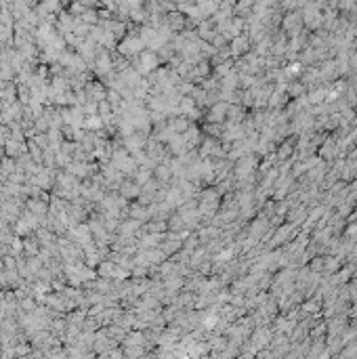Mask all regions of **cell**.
<instances>
[{"mask_svg":"<svg viewBox=\"0 0 357 359\" xmlns=\"http://www.w3.org/2000/svg\"><path fill=\"white\" fill-rule=\"evenodd\" d=\"M118 53L122 57H126V59H131V57H139L143 51H145V42H143L141 34L137 32H128L118 45H116Z\"/></svg>","mask_w":357,"mask_h":359,"instance_id":"6da1fadb","label":"cell"},{"mask_svg":"<svg viewBox=\"0 0 357 359\" xmlns=\"http://www.w3.org/2000/svg\"><path fill=\"white\" fill-rule=\"evenodd\" d=\"M109 164L116 166L122 175H133L135 177V172L139 170V164L135 162V157H131V151H126L124 147H116L111 151Z\"/></svg>","mask_w":357,"mask_h":359,"instance_id":"7a4b0ae2","label":"cell"},{"mask_svg":"<svg viewBox=\"0 0 357 359\" xmlns=\"http://www.w3.org/2000/svg\"><path fill=\"white\" fill-rule=\"evenodd\" d=\"M87 38H91V40H95L99 47H103V49H113L116 47V36H113V32H109L107 27H103L101 23L99 25H91V32H89V36Z\"/></svg>","mask_w":357,"mask_h":359,"instance_id":"3957f363","label":"cell"},{"mask_svg":"<svg viewBox=\"0 0 357 359\" xmlns=\"http://www.w3.org/2000/svg\"><path fill=\"white\" fill-rule=\"evenodd\" d=\"M160 61H162V57H160L158 53L145 49V51L139 55V59H137V63H135V69L139 71V74H151V71L160 65Z\"/></svg>","mask_w":357,"mask_h":359,"instance_id":"277c9868","label":"cell"},{"mask_svg":"<svg viewBox=\"0 0 357 359\" xmlns=\"http://www.w3.org/2000/svg\"><path fill=\"white\" fill-rule=\"evenodd\" d=\"M84 93H87V97L91 99V101H97V103L107 99V89L101 80H89L87 84H84Z\"/></svg>","mask_w":357,"mask_h":359,"instance_id":"5b68a950","label":"cell"},{"mask_svg":"<svg viewBox=\"0 0 357 359\" xmlns=\"http://www.w3.org/2000/svg\"><path fill=\"white\" fill-rule=\"evenodd\" d=\"M74 25H76V15H71L69 11H59V13H57V21H55L57 32L69 34V32H74Z\"/></svg>","mask_w":357,"mask_h":359,"instance_id":"8992f818","label":"cell"},{"mask_svg":"<svg viewBox=\"0 0 357 359\" xmlns=\"http://www.w3.org/2000/svg\"><path fill=\"white\" fill-rule=\"evenodd\" d=\"M145 145H147V141H145V133H139V131H135L133 135H128V137H124V139H122V147H124L126 151H131V153H135V151L143 149Z\"/></svg>","mask_w":357,"mask_h":359,"instance_id":"52a82bcc","label":"cell"},{"mask_svg":"<svg viewBox=\"0 0 357 359\" xmlns=\"http://www.w3.org/2000/svg\"><path fill=\"white\" fill-rule=\"evenodd\" d=\"M27 210H32L36 217H47L49 214V202L42 197H25V206Z\"/></svg>","mask_w":357,"mask_h":359,"instance_id":"ba28073f","label":"cell"},{"mask_svg":"<svg viewBox=\"0 0 357 359\" xmlns=\"http://www.w3.org/2000/svg\"><path fill=\"white\" fill-rule=\"evenodd\" d=\"M141 225H143L141 221L128 217V221H122V223L118 225V235H122V237H133L135 231H139V229H141Z\"/></svg>","mask_w":357,"mask_h":359,"instance_id":"9c48e42d","label":"cell"},{"mask_svg":"<svg viewBox=\"0 0 357 359\" xmlns=\"http://www.w3.org/2000/svg\"><path fill=\"white\" fill-rule=\"evenodd\" d=\"M118 191H120V195H124L126 200H135V197H139V193H141V185L133 179V181H122L120 183V187H118Z\"/></svg>","mask_w":357,"mask_h":359,"instance_id":"30bf717a","label":"cell"},{"mask_svg":"<svg viewBox=\"0 0 357 359\" xmlns=\"http://www.w3.org/2000/svg\"><path fill=\"white\" fill-rule=\"evenodd\" d=\"M179 113H181V116H187V118H197V107L193 103V97H181Z\"/></svg>","mask_w":357,"mask_h":359,"instance_id":"8fae6325","label":"cell"},{"mask_svg":"<svg viewBox=\"0 0 357 359\" xmlns=\"http://www.w3.org/2000/svg\"><path fill=\"white\" fill-rule=\"evenodd\" d=\"M82 128H84V131H91V133H99V131H103V128H105V122H103V118L99 116V113H95V116H84Z\"/></svg>","mask_w":357,"mask_h":359,"instance_id":"7c38bea8","label":"cell"},{"mask_svg":"<svg viewBox=\"0 0 357 359\" xmlns=\"http://www.w3.org/2000/svg\"><path fill=\"white\" fill-rule=\"evenodd\" d=\"M164 23L170 27L173 32H177V30H183V23H185V17L181 15L179 11H170V13H166V17H164Z\"/></svg>","mask_w":357,"mask_h":359,"instance_id":"4fadbf2b","label":"cell"},{"mask_svg":"<svg viewBox=\"0 0 357 359\" xmlns=\"http://www.w3.org/2000/svg\"><path fill=\"white\" fill-rule=\"evenodd\" d=\"M128 217H133V219H137L141 223H145L151 217V212H149V208H143L141 204H133V206H128Z\"/></svg>","mask_w":357,"mask_h":359,"instance_id":"5bb4252c","label":"cell"},{"mask_svg":"<svg viewBox=\"0 0 357 359\" xmlns=\"http://www.w3.org/2000/svg\"><path fill=\"white\" fill-rule=\"evenodd\" d=\"M166 126H168V131H170V133L179 135V133H185V131L189 128V120H187V118H179V116H175Z\"/></svg>","mask_w":357,"mask_h":359,"instance_id":"9a60e30c","label":"cell"},{"mask_svg":"<svg viewBox=\"0 0 357 359\" xmlns=\"http://www.w3.org/2000/svg\"><path fill=\"white\" fill-rule=\"evenodd\" d=\"M122 344H124V347H128V344H137V347H143V344H145V336H143V332H139V330H135V332H126Z\"/></svg>","mask_w":357,"mask_h":359,"instance_id":"2e32d148","label":"cell"},{"mask_svg":"<svg viewBox=\"0 0 357 359\" xmlns=\"http://www.w3.org/2000/svg\"><path fill=\"white\" fill-rule=\"evenodd\" d=\"M227 109H229V105H225V103L212 105V109H210V120H212V122H221V120L225 118Z\"/></svg>","mask_w":357,"mask_h":359,"instance_id":"e0dca14e","label":"cell"},{"mask_svg":"<svg viewBox=\"0 0 357 359\" xmlns=\"http://www.w3.org/2000/svg\"><path fill=\"white\" fill-rule=\"evenodd\" d=\"M40 7L45 9V13L55 15V13L61 11V0H40Z\"/></svg>","mask_w":357,"mask_h":359,"instance_id":"ac0fdd59","label":"cell"},{"mask_svg":"<svg viewBox=\"0 0 357 359\" xmlns=\"http://www.w3.org/2000/svg\"><path fill=\"white\" fill-rule=\"evenodd\" d=\"M151 170H153V168H145V166H143V168H139V170L135 172V181H137L139 185H145V183L151 179V175H153Z\"/></svg>","mask_w":357,"mask_h":359,"instance_id":"d6986e66","label":"cell"},{"mask_svg":"<svg viewBox=\"0 0 357 359\" xmlns=\"http://www.w3.org/2000/svg\"><path fill=\"white\" fill-rule=\"evenodd\" d=\"M80 19L84 21V23H89V25H95L97 21H99V11H95V9H87L80 15Z\"/></svg>","mask_w":357,"mask_h":359,"instance_id":"ffe728a7","label":"cell"},{"mask_svg":"<svg viewBox=\"0 0 357 359\" xmlns=\"http://www.w3.org/2000/svg\"><path fill=\"white\" fill-rule=\"evenodd\" d=\"M153 172H155V179H158L160 183H162V181H168L170 175H173V170H170L168 166H155Z\"/></svg>","mask_w":357,"mask_h":359,"instance_id":"44dd1931","label":"cell"},{"mask_svg":"<svg viewBox=\"0 0 357 359\" xmlns=\"http://www.w3.org/2000/svg\"><path fill=\"white\" fill-rule=\"evenodd\" d=\"M122 351H124V357H139V355L145 353V349L137 347V344H128V347H124Z\"/></svg>","mask_w":357,"mask_h":359,"instance_id":"7402d4cb","label":"cell"},{"mask_svg":"<svg viewBox=\"0 0 357 359\" xmlns=\"http://www.w3.org/2000/svg\"><path fill=\"white\" fill-rule=\"evenodd\" d=\"M168 225H170V229H173V231H177V229H183L187 223H185V219L181 217V214H175V217L168 221Z\"/></svg>","mask_w":357,"mask_h":359,"instance_id":"603a6c76","label":"cell"},{"mask_svg":"<svg viewBox=\"0 0 357 359\" xmlns=\"http://www.w3.org/2000/svg\"><path fill=\"white\" fill-rule=\"evenodd\" d=\"M181 284H183V282H181L179 277H175V280H168V282H166V288H168L170 292H173V290H179V288H181Z\"/></svg>","mask_w":357,"mask_h":359,"instance_id":"cb8c5ba5","label":"cell"},{"mask_svg":"<svg viewBox=\"0 0 357 359\" xmlns=\"http://www.w3.org/2000/svg\"><path fill=\"white\" fill-rule=\"evenodd\" d=\"M177 248H179V242H168V244H164V246H162V250L166 254H173V250H177Z\"/></svg>","mask_w":357,"mask_h":359,"instance_id":"d4e9b609","label":"cell"},{"mask_svg":"<svg viewBox=\"0 0 357 359\" xmlns=\"http://www.w3.org/2000/svg\"><path fill=\"white\" fill-rule=\"evenodd\" d=\"M5 200V191H3V183H0V202Z\"/></svg>","mask_w":357,"mask_h":359,"instance_id":"484cf974","label":"cell"}]
</instances>
